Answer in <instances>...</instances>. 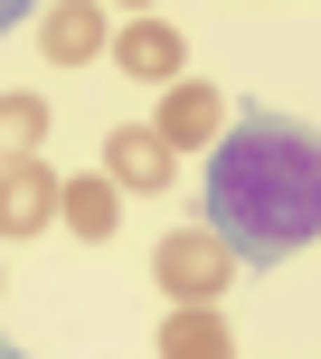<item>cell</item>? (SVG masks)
Returning a JSON list of instances; mask_svg holds the SVG:
<instances>
[{"instance_id":"10","label":"cell","mask_w":321,"mask_h":359,"mask_svg":"<svg viewBox=\"0 0 321 359\" xmlns=\"http://www.w3.org/2000/svg\"><path fill=\"white\" fill-rule=\"evenodd\" d=\"M38 142H48V95H0V170L10 161H38Z\"/></svg>"},{"instance_id":"11","label":"cell","mask_w":321,"mask_h":359,"mask_svg":"<svg viewBox=\"0 0 321 359\" xmlns=\"http://www.w3.org/2000/svg\"><path fill=\"white\" fill-rule=\"evenodd\" d=\"M10 19H19V10H0V29H10Z\"/></svg>"},{"instance_id":"5","label":"cell","mask_w":321,"mask_h":359,"mask_svg":"<svg viewBox=\"0 0 321 359\" xmlns=\"http://www.w3.org/2000/svg\"><path fill=\"white\" fill-rule=\"evenodd\" d=\"M38 48H48L57 67H86V57H114V19L95 10V0H57V10H38Z\"/></svg>"},{"instance_id":"6","label":"cell","mask_w":321,"mask_h":359,"mask_svg":"<svg viewBox=\"0 0 321 359\" xmlns=\"http://www.w3.org/2000/svg\"><path fill=\"white\" fill-rule=\"evenodd\" d=\"M160 142H170V161L179 151H217V133H227V95L217 86H170V104H160Z\"/></svg>"},{"instance_id":"3","label":"cell","mask_w":321,"mask_h":359,"mask_svg":"<svg viewBox=\"0 0 321 359\" xmlns=\"http://www.w3.org/2000/svg\"><path fill=\"white\" fill-rule=\"evenodd\" d=\"M104 180L123 198H160V189H170V142H160L151 123H114L104 133Z\"/></svg>"},{"instance_id":"1","label":"cell","mask_w":321,"mask_h":359,"mask_svg":"<svg viewBox=\"0 0 321 359\" xmlns=\"http://www.w3.org/2000/svg\"><path fill=\"white\" fill-rule=\"evenodd\" d=\"M208 236L246 274H274L321 236V123L274 104H236L208 151Z\"/></svg>"},{"instance_id":"12","label":"cell","mask_w":321,"mask_h":359,"mask_svg":"<svg viewBox=\"0 0 321 359\" xmlns=\"http://www.w3.org/2000/svg\"><path fill=\"white\" fill-rule=\"evenodd\" d=\"M0 359H29V350H0Z\"/></svg>"},{"instance_id":"8","label":"cell","mask_w":321,"mask_h":359,"mask_svg":"<svg viewBox=\"0 0 321 359\" xmlns=\"http://www.w3.org/2000/svg\"><path fill=\"white\" fill-rule=\"evenodd\" d=\"M57 227H76L86 246H104V236L123 227V189H114L104 170H76L67 189H57Z\"/></svg>"},{"instance_id":"9","label":"cell","mask_w":321,"mask_h":359,"mask_svg":"<svg viewBox=\"0 0 321 359\" xmlns=\"http://www.w3.org/2000/svg\"><path fill=\"white\" fill-rule=\"evenodd\" d=\"M160 359H236V331L217 303H179L170 322H160Z\"/></svg>"},{"instance_id":"2","label":"cell","mask_w":321,"mask_h":359,"mask_svg":"<svg viewBox=\"0 0 321 359\" xmlns=\"http://www.w3.org/2000/svg\"><path fill=\"white\" fill-rule=\"evenodd\" d=\"M151 284L170 293V303H217V293L236 284V255L217 246L208 227H170V236L151 246Z\"/></svg>"},{"instance_id":"7","label":"cell","mask_w":321,"mask_h":359,"mask_svg":"<svg viewBox=\"0 0 321 359\" xmlns=\"http://www.w3.org/2000/svg\"><path fill=\"white\" fill-rule=\"evenodd\" d=\"M179 29L170 19H123V29H114V67L132 76V86H160V76H179Z\"/></svg>"},{"instance_id":"4","label":"cell","mask_w":321,"mask_h":359,"mask_svg":"<svg viewBox=\"0 0 321 359\" xmlns=\"http://www.w3.org/2000/svg\"><path fill=\"white\" fill-rule=\"evenodd\" d=\"M57 189H67V180H57L48 161H10L0 170V236L29 246L38 227H57Z\"/></svg>"}]
</instances>
